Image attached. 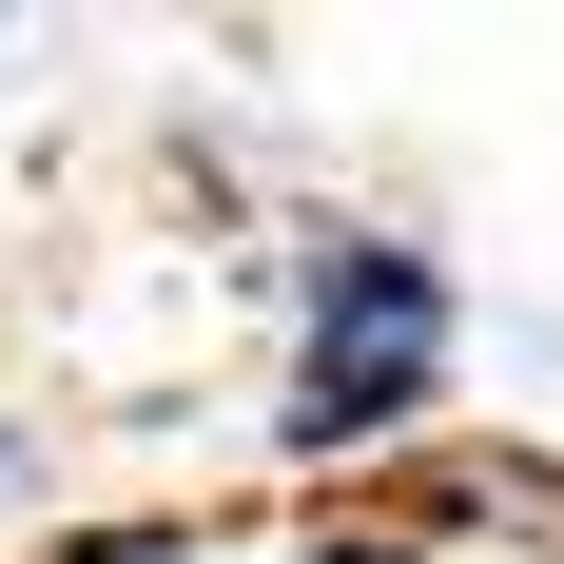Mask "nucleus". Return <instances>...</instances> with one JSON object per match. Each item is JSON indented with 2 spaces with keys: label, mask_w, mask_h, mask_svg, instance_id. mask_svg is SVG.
Masks as SVG:
<instances>
[{
  "label": "nucleus",
  "mask_w": 564,
  "mask_h": 564,
  "mask_svg": "<svg viewBox=\"0 0 564 564\" xmlns=\"http://www.w3.org/2000/svg\"><path fill=\"white\" fill-rule=\"evenodd\" d=\"M448 390V273L409 234H332L312 253V312H292V390H273V448L350 467V448H409Z\"/></svg>",
  "instance_id": "nucleus-1"
},
{
  "label": "nucleus",
  "mask_w": 564,
  "mask_h": 564,
  "mask_svg": "<svg viewBox=\"0 0 564 564\" xmlns=\"http://www.w3.org/2000/svg\"><path fill=\"white\" fill-rule=\"evenodd\" d=\"M332 564H564V467L545 448H429L312 507Z\"/></svg>",
  "instance_id": "nucleus-2"
}]
</instances>
